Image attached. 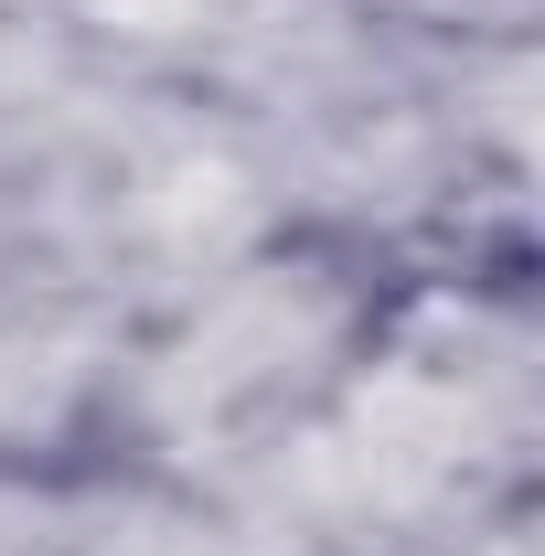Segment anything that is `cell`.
Instances as JSON below:
<instances>
[{"instance_id": "cell-1", "label": "cell", "mask_w": 545, "mask_h": 556, "mask_svg": "<svg viewBox=\"0 0 545 556\" xmlns=\"http://www.w3.org/2000/svg\"><path fill=\"white\" fill-rule=\"evenodd\" d=\"M364 22H385V33H524V11L535 0H353Z\"/></svg>"}, {"instance_id": "cell-2", "label": "cell", "mask_w": 545, "mask_h": 556, "mask_svg": "<svg viewBox=\"0 0 545 556\" xmlns=\"http://www.w3.org/2000/svg\"><path fill=\"white\" fill-rule=\"evenodd\" d=\"M0 556H11V546H0Z\"/></svg>"}]
</instances>
